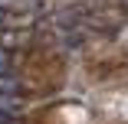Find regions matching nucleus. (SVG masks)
Listing matches in <instances>:
<instances>
[{
  "label": "nucleus",
  "mask_w": 128,
  "mask_h": 124,
  "mask_svg": "<svg viewBox=\"0 0 128 124\" xmlns=\"http://www.w3.org/2000/svg\"><path fill=\"white\" fill-rule=\"evenodd\" d=\"M20 91V79L13 75H0V95H16Z\"/></svg>",
  "instance_id": "obj_1"
},
{
  "label": "nucleus",
  "mask_w": 128,
  "mask_h": 124,
  "mask_svg": "<svg viewBox=\"0 0 128 124\" xmlns=\"http://www.w3.org/2000/svg\"><path fill=\"white\" fill-rule=\"evenodd\" d=\"M20 98L16 95H0V111H7V114H20Z\"/></svg>",
  "instance_id": "obj_2"
},
{
  "label": "nucleus",
  "mask_w": 128,
  "mask_h": 124,
  "mask_svg": "<svg viewBox=\"0 0 128 124\" xmlns=\"http://www.w3.org/2000/svg\"><path fill=\"white\" fill-rule=\"evenodd\" d=\"M30 0H0V10H26Z\"/></svg>",
  "instance_id": "obj_3"
},
{
  "label": "nucleus",
  "mask_w": 128,
  "mask_h": 124,
  "mask_svg": "<svg viewBox=\"0 0 128 124\" xmlns=\"http://www.w3.org/2000/svg\"><path fill=\"white\" fill-rule=\"evenodd\" d=\"M7 65H10V59H7V52H4V49H0V75L7 72Z\"/></svg>",
  "instance_id": "obj_4"
},
{
  "label": "nucleus",
  "mask_w": 128,
  "mask_h": 124,
  "mask_svg": "<svg viewBox=\"0 0 128 124\" xmlns=\"http://www.w3.org/2000/svg\"><path fill=\"white\" fill-rule=\"evenodd\" d=\"M13 121V114H7V111H0V124H10Z\"/></svg>",
  "instance_id": "obj_5"
},
{
  "label": "nucleus",
  "mask_w": 128,
  "mask_h": 124,
  "mask_svg": "<svg viewBox=\"0 0 128 124\" xmlns=\"http://www.w3.org/2000/svg\"><path fill=\"white\" fill-rule=\"evenodd\" d=\"M10 124H16V121H10Z\"/></svg>",
  "instance_id": "obj_6"
},
{
  "label": "nucleus",
  "mask_w": 128,
  "mask_h": 124,
  "mask_svg": "<svg viewBox=\"0 0 128 124\" xmlns=\"http://www.w3.org/2000/svg\"><path fill=\"white\" fill-rule=\"evenodd\" d=\"M125 3H128V0H125Z\"/></svg>",
  "instance_id": "obj_7"
}]
</instances>
